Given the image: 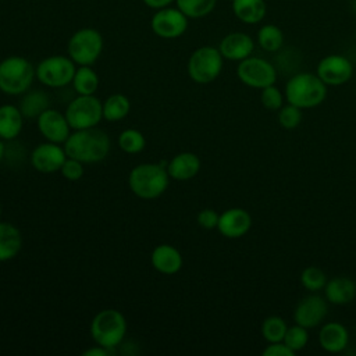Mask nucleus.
Segmentation results:
<instances>
[{
	"instance_id": "ea45409f",
	"label": "nucleus",
	"mask_w": 356,
	"mask_h": 356,
	"mask_svg": "<svg viewBox=\"0 0 356 356\" xmlns=\"http://www.w3.org/2000/svg\"><path fill=\"white\" fill-rule=\"evenodd\" d=\"M145 3V6H147L149 8L153 10H160L164 7H168L171 3H174L175 0H142Z\"/></svg>"
},
{
	"instance_id": "f704fd0d",
	"label": "nucleus",
	"mask_w": 356,
	"mask_h": 356,
	"mask_svg": "<svg viewBox=\"0 0 356 356\" xmlns=\"http://www.w3.org/2000/svg\"><path fill=\"white\" fill-rule=\"evenodd\" d=\"M284 97L285 95H282V92L275 86V85H270L261 89V95H260V100L264 108L267 110H280L284 104Z\"/></svg>"
},
{
	"instance_id": "bb28decb",
	"label": "nucleus",
	"mask_w": 356,
	"mask_h": 356,
	"mask_svg": "<svg viewBox=\"0 0 356 356\" xmlns=\"http://www.w3.org/2000/svg\"><path fill=\"white\" fill-rule=\"evenodd\" d=\"M131 110L129 99L125 95L115 93L111 95L103 102V118L114 122L125 118Z\"/></svg>"
},
{
	"instance_id": "473e14b6",
	"label": "nucleus",
	"mask_w": 356,
	"mask_h": 356,
	"mask_svg": "<svg viewBox=\"0 0 356 356\" xmlns=\"http://www.w3.org/2000/svg\"><path fill=\"white\" fill-rule=\"evenodd\" d=\"M284 342L286 343V346L289 349H292L295 353L298 350H302L307 342H309V332L306 327H302L299 324H295L292 327H288L285 337H284Z\"/></svg>"
},
{
	"instance_id": "72a5a7b5",
	"label": "nucleus",
	"mask_w": 356,
	"mask_h": 356,
	"mask_svg": "<svg viewBox=\"0 0 356 356\" xmlns=\"http://www.w3.org/2000/svg\"><path fill=\"white\" fill-rule=\"evenodd\" d=\"M303 118L302 108L288 103L286 106H282L278 110V124L285 129H293L296 128Z\"/></svg>"
},
{
	"instance_id": "423d86ee",
	"label": "nucleus",
	"mask_w": 356,
	"mask_h": 356,
	"mask_svg": "<svg viewBox=\"0 0 356 356\" xmlns=\"http://www.w3.org/2000/svg\"><path fill=\"white\" fill-rule=\"evenodd\" d=\"M224 57L218 47L202 46L197 47L188 60L189 78L196 83H210L218 78L222 71Z\"/></svg>"
},
{
	"instance_id": "5701e85b",
	"label": "nucleus",
	"mask_w": 356,
	"mask_h": 356,
	"mask_svg": "<svg viewBox=\"0 0 356 356\" xmlns=\"http://www.w3.org/2000/svg\"><path fill=\"white\" fill-rule=\"evenodd\" d=\"M232 13L241 22L254 25L264 19L267 4L264 0H232Z\"/></svg>"
},
{
	"instance_id": "37998d69",
	"label": "nucleus",
	"mask_w": 356,
	"mask_h": 356,
	"mask_svg": "<svg viewBox=\"0 0 356 356\" xmlns=\"http://www.w3.org/2000/svg\"><path fill=\"white\" fill-rule=\"evenodd\" d=\"M355 39H356V29H355Z\"/></svg>"
},
{
	"instance_id": "6ab92c4d",
	"label": "nucleus",
	"mask_w": 356,
	"mask_h": 356,
	"mask_svg": "<svg viewBox=\"0 0 356 356\" xmlns=\"http://www.w3.org/2000/svg\"><path fill=\"white\" fill-rule=\"evenodd\" d=\"M200 159L192 152H182L175 154L167 164L170 178L175 181H189L200 171Z\"/></svg>"
},
{
	"instance_id": "f03ea898",
	"label": "nucleus",
	"mask_w": 356,
	"mask_h": 356,
	"mask_svg": "<svg viewBox=\"0 0 356 356\" xmlns=\"http://www.w3.org/2000/svg\"><path fill=\"white\" fill-rule=\"evenodd\" d=\"M170 184L167 167L157 163L135 165L128 175L129 189L140 199L152 200L161 196Z\"/></svg>"
},
{
	"instance_id": "b1692460",
	"label": "nucleus",
	"mask_w": 356,
	"mask_h": 356,
	"mask_svg": "<svg viewBox=\"0 0 356 356\" xmlns=\"http://www.w3.org/2000/svg\"><path fill=\"white\" fill-rule=\"evenodd\" d=\"M22 246L19 229L11 222L0 221V263L14 259Z\"/></svg>"
},
{
	"instance_id": "58836bf2",
	"label": "nucleus",
	"mask_w": 356,
	"mask_h": 356,
	"mask_svg": "<svg viewBox=\"0 0 356 356\" xmlns=\"http://www.w3.org/2000/svg\"><path fill=\"white\" fill-rule=\"evenodd\" d=\"M111 353H114V349H108V348H104L97 343L95 348H89L88 350L83 352L85 356H108Z\"/></svg>"
},
{
	"instance_id": "2f4dec72",
	"label": "nucleus",
	"mask_w": 356,
	"mask_h": 356,
	"mask_svg": "<svg viewBox=\"0 0 356 356\" xmlns=\"http://www.w3.org/2000/svg\"><path fill=\"white\" fill-rule=\"evenodd\" d=\"M300 284L310 292H318L320 289H324L327 284V275L320 267L309 266L300 273Z\"/></svg>"
},
{
	"instance_id": "412c9836",
	"label": "nucleus",
	"mask_w": 356,
	"mask_h": 356,
	"mask_svg": "<svg viewBox=\"0 0 356 356\" xmlns=\"http://www.w3.org/2000/svg\"><path fill=\"white\" fill-rule=\"evenodd\" d=\"M327 302L332 305H348L356 298V282L349 277H334L324 286Z\"/></svg>"
},
{
	"instance_id": "c85d7f7f",
	"label": "nucleus",
	"mask_w": 356,
	"mask_h": 356,
	"mask_svg": "<svg viewBox=\"0 0 356 356\" xmlns=\"http://www.w3.org/2000/svg\"><path fill=\"white\" fill-rule=\"evenodd\" d=\"M175 3L188 18L196 19L209 15L214 10L217 0H175Z\"/></svg>"
},
{
	"instance_id": "a878e982",
	"label": "nucleus",
	"mask_w": 356,
	"mask_h": 356,
	"mask_svg": "<svg viewBox=\"0 0 356 356\" xmlns=\"http://www.w3.org/2000/svg\"><path fill=\"white\" fill-rule=\"evenodd\" d=\"M71 83L78 95H95L99 88V76L90 65H79Z\"/></svg>"
},
{
	"instance_id": "79ce46f5",
	"label": "nucleus",
	"mask_w": 356,
	"mask_h": 356,
	"mask_svg": "<svg viewBox=\"0 0 356 356\" xmlns=\"http://www.w3.org/2000/svg\"><path fill=\"white\" fill-rule=\"evenodd\" d=\"M0 216H1V203H0Z\"/></svg>"
},
{
	"instance_id": "2eb2a0df",
	"label": "nucleus",
	"mask_w": 356,
	"mask_h": 356,
	"mask_svg": "<svg viewBox=\"0 0 356 356\" xmlns=\"http://www.w3.org/2000/svg\"><path fill=\"white\" fill-rule=\"evenodd\" d=\"M327 313V299L320 295H309L296 305L293 310V320L295 324L306 328H314L325 318Z\"/></svg>"
},
{
	"instance_id": "7c9ffc66",
	"label": "nucleus",
	"mask_w": 356,
	"mask_h": 356,
	"mask_svg": "<svg viewBox=\"0 0 356 356\" xmlns=\"http://www.w3.org/2000/svg\"><path fill=\"white\" fill-rule=\"evenodd\" d=\"M286 330V321L280 316H270L261 324V335L268 343L284 341Z\"/></svg>"
},
{
	"instance_id": "393cba45",
	"label": "nucleus",
	"mask_w": 356,
	"mask_h": 356,
	"mask_svg": "<svg viewBox=\"0 0 356 356\" xmlns=\"http://www.w3.org/2000/svg\"><path fill=\"white\" fill-rule=\"evenodd\" d=\"M49 96L42 90H26L19 103V110L25 118H38L49 108Z\"/></svg>"
},
{
	"instance_id": "f257e3e1",
	"label": "nucleus",
	"mask_w": 356,
	"mask_h": 356,
	"mask_svg": "<svg viewBox=\"0 0 356 356\" xmlns=\"http://www.w3.org/2000/svg\"><path fill=\"white\" fill-rule=\"evenodd\" d=\"M108 135L97 127L76 129L71 132L64 142V150L68 157L76 159L83 164L99 163L104 160L110 152Z\"/></svg>"
},
{
	"instance_id": "4468645a",
	"label": "nucleus",
	"mask_w": 356,
	"mask_h": 356,
	"mask_svg": "<svg viewBox=\"0 0 356 356\" xmlns=\"http://www.w3.org/2000/svg\"><path fill=\"white\" fill-rule=\"evenodd\" d=\"M65 159L67 153L64 150V146L61 147L58 143H53L49 140L38 145L31 153L32 167L36 171L44 174L60 171Z\"/></svg>"
},
{
	"instance_id": "a211bd4d",
	"label": "nucleus",
	"mask_w": 356,
	"mask_h": 356,
	"mask_svg": "<svg viewBox=\"0 0 356 356\" xmlns=\"http://www.w3.org/2000/svg\"><path fill=\"white\" fill-rule=\"evenodd\" d=\"M150 261L156 271L165 275H172L182 268L184 259L177 248L168 243H161L153 249Z\"/></svg>"
},
{
	"instance_id": "f3484780",
	"label": "nucleus",
	"mask_w": 356,
	"mask_h": 356,
	"mask_svg": "<svg viewBox=\"0 0 356 356\" xmlns=\"http://www.w3.org/2000/svg\"><path fill=\"white\" fill-rule=\"evenodd\" d=\"M218 50L227 60L242 61L252 56L254 50V40L245 32H231L221 39Z\"/></svg>"
},
{
	"instance_id": "1a4fd4ad",
	"label": "nucleus",
	"mask_w": 356,
	"mask_h": 356,
	"mask_svg": "<svg viewBox=\"0 0 356 356\" xmlns=\"http://www.w3.org/2000/svg\"><path fill=\"white\" fill-rule=\"evenodd\" d=\"M76 67L68 56H50L43 58L36 67V78L49 88H63L72 82Z\"/></svg>"
},
{
	"instance_id": "4be33fe9",
	"label": "nucleus",
	"mask_w": 356,
	"mask_h": 356,
	"mask_svg": "<svg viewBox=\"0 0 356 356\" xmlns=\"http://www.w3.org/2000/svg\"><path fill=\"white\" fill-rule=\"evenodd\" d=\"M24 115L19 107L14 104L0 106V139L13 140L15 139L24 125Z\"/></svg>"
},
{
	"instance_id": "0eeeda50",
	"label": "nucleus",
	"mask_w": 356,
	"mask_h": 356,
	"mask_svg": "<svg viewBox=\"0 0 356 356\" xmlns=\"http://www.w3.org/2000/svg\"><path fill=\"white\" fill-rule=\"evenodd\" d=\"M68 56L78 65H92L103 50V36L95 28H81L68 40Z\"/></svg>"
},
{
	"instance_id": "9d476101",
	"label": "nucleus",
	"mask_w": 356,
	"mask_h": 356,
	"mask_svg": "<svg viewBox=\"0 0 356 356\" xmlns=\"http://www.w3.org/2000/svg\"><path fill=\"white\" fill-rule=\"evenodd\" d=\"M236 75L239 81L254 89H263L266 86L274 85L277 81L275 67L261 57L249 56L239 61L236 67Z\"/></svg>"
},
{
	"instance_id": "aec40b11",
	"label": "nucleus",
	"mask_w": 356,
	"mask_h": 356,
	"mask_svg": "<svg viewBox=\"0 0 356 356\" xmlns=\"http://www.w3.org/2000/svg\"><path fill=\"white\" fill-rule=\"evenodd\" d=\"M318 342L325 352L339 353L349 343L348 328L338 321L327 323L321 327L318 332Z\"/></svg>"
},
{
	"instance_id": "7ed1b4c3",
	"label": "nucleus",
	"mask_w": 356,
	"mask_h": 356,
	"mask_svg": "<svg viewBox=\"0 0 356 356\" xmlns=\"http://www.w3.org/2000/svg\"><path fill=\"white\" fill-rule=\"evenodd\" d=\"M285 99L299 108L320 106L327 97V85L317 74L299 72L291 76L285 85Z\"/></svg>"
},
{
	"instance_id": "9b49d317",
	"label": "nucleus",
	"mask_w": 356,
	"mask_h": 356,
	"mask_svg": "<svg viewBox=\"0 0 356 356\" xmlns=\"http://www.w3.org/2000/svg\"><path fill=\"white\" fill-rule=\"evenodd\" d=\"M188 17L177 7H164L156 10L150 19V28L159 38L177 39L182 36L188 28Z\"/></svg>"
},
{
	"instance_id": "6e6552de",
	"label": "nucleus",
	"mask_w": 356,
	"mask_h": 356,
	"mask_svg": "<svg viewBox=\"0 0 356 356\" xmlns=\"http://www.w3.org/2000/svg\"><path fill=\"white\" fill-rule=\"evenodd\" d=\"M64 114L74 131L93 128L103 118V103L95 95H78L70 102Z\"/></svg>"
},
{
	"instance_id": "c756f323",
	"label": "nucleus",
	"mask_w": 356,
	"mask_h": 356,
	"mask_svg": "<svg viewBox=\"0 0 356 356\" xmlns=\"http://www.w3.org/2000/svg\"><path fill=\"white\" fill-rule=\"evenodd\" d=\"M118 146L125 153L136 154L145 149L146 139L140 131H138L135 128H128L120 134Z\"/></svg>"
},
{
	"instance_id": "20e7f679",
	"label": "nucleus",
	"mask_w": 356,
	"mask_h": 356,
	"mask_svg": "<svg viewBox=\"0 0 356 356\" xmlns=\"http://www.w3.org/2000/svg\"><path fill=\"white\" fill-rule=\"evenodd\" d=\"M35 76V67L25 57L10 56L0 61V90L6 95L25 93Z\"/></svg>"
},
{
	"instance_id": "a19ab883",
	"label": "nucleus",
	"mask_w": 356,
	"mask_h": 356,
	"mask_svg": "<svg viewBox=\"0 0 356 356\" xmlns=\"http://www.w3.org/2000/svg\"><path fill=\"white\" fill-rule=\"evenodd\" d=\"M4 154H6V145H4L3 139H0V163L4 159Z\"/></svg>"
},
{
	"instance_id": "dca6fc26",
	"label": "nucleus",
	"mask_w": 356,
	"mask_h": 356,
	"mask_svg": "<svg viewBox=\"0 0 356 356\" xmlns=\"http://www.w3.org/2000/svg\"><path fill=\"white\" fill-rule=\"evenodd\" d=\"M252 227V216L242 207H231L220 214L217 229L229 239H236L248 234Z\"/></svg>"
},
{
	"instance_id": "e433bc0d",
	"label": "nucleus",
	"mask_w": 356,
	"mask_h": 356,
	"mask_svg": "<svg viewBox=\"0 0 356 356\" xmlns=\"http://www.w3.org/2000/svg\"><path fill=\"white\" fill-rule=\"evenodd\" d=\"M220 214L214 209H203L197 214V224L204 229L217 228Z\"/></svg>"
},
{
	"instance_id": "ddd939ff",
	"label": "nucleus",
	"mask_w": 356,
	"mask_h": 356,
	"mask_svg": "<svg viewBox=\"0 0 356 356\" xmlns=\"http://www.w3.org/2000/svg\"><path fill=\"white\" fill-rule=\"evenodd\" d=\"M36 120L39 132L49 142L64 145V142L71 135V127L65 114L56 108L49 107Z\"/></svg>"
},
{
	"instance_id": "39448f33",
	"label": "nucleus",
	"mask_w": 356,
	"mask_h": 356,
	"mask_svg": "<svg viewBox=\"0 0 356 356\" xmlns=\"http://www.w3.org/2000/svg\"><path fill=\"white\" fill-rule=\"evenodd\" d=\"M127 320L117 309L100 310L90 323L92 339L104 348L115 349L125 338Z\"/></svg>"
},
{
	"instance_id": "cd10ccee",
	"label": "nucleus",
	"mask_w": 356,
	"mask_h": 356,
	"mask_svg": "<svg viewBox=\"0 0 356 356\" xmlns=\"http://www.w3.org/2000/svg\"><path fill=\"white\" fill-rule=\"evenodd\" d=\"M257 43L263 50L274 53L282 47L284 33L277 25L266 24L257 31Z\"/></svg>"
},
{
	"instance_id": "f8f14e48",
	"label": "nucleus",
	"mask_w": 356,
	"mask_h": 356,
	"mask_svg": "<svg viewBox=\"0 0 356 356\" xmlns=\"http://www.w3.org/2000/svg\"><path fill=\"white\" fill-rule=\"evenodd\" d=\"M316 74L327 86H339L352 78L353 65L342 54H328L318 61Z\"/></svg>"
},
{
	"instance_id": "4c0bfd02",
	"label": "nucleus",
	"mask_w": 356,
	"mask_h": 356,
	"mask_svg": "<svg viewBox=\"0 0 356 356\" xmlns=\"http://www.w3.org/2000/svg\"><path fill=\"white\" fill-rule=\"evenodd\" d=\"M263 356H295V352L286 346L284 341L273 342L264 348L261 352Z\"/></svg>"
},
{
	"instance_id": "c9c22d12",
	"label": "nucleus",
	"mask_w": 356,
	"mask_h": 356,
	"mask_svg": "<svg viewBox=\"0 0 356 356\" xmlns=\"http://www.w3.org/2000/svg\"><path fill=\"white\" fill-rule=\"evenodd\" d=\"M61 174L65 179L68 181H78L82 178L85 170H83V163L76 160V159H72V157H68L65 159L64 164L61 165Z\"/></svg>"
}]
</instances>
